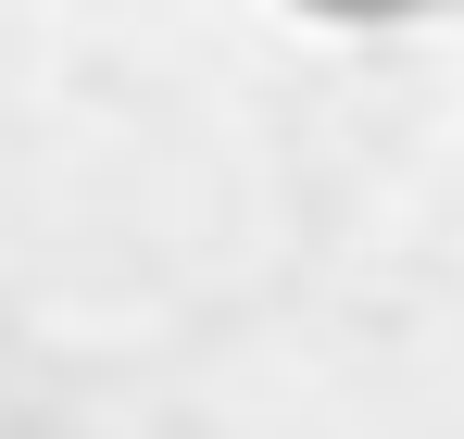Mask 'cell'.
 I'll return each mask as SVG.
<instances>
[{
  "label": "cell",
  "mask_w": 464,
  "mask_h": 439,
  "mask_svg": "<svg viewBox=\"0 0 464 439\" xmlns=\"http://www.w3.org/2000/svg\"><path fill=\"white\" fill-rule=\"evenodd\" d=\"M302 13H326V25H401V13H427V0H302Z\"/></svg>",
  "instance_id": "cell-1"
}]
</instances>
